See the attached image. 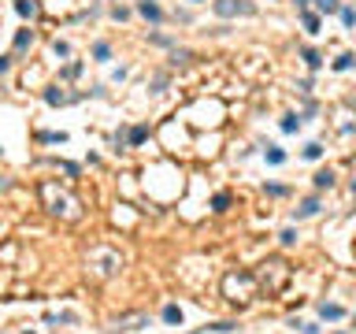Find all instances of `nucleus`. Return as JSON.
<instances>
[{"label": "nucleus", "mask_w": 356, "mask_h": 334, "mask_svg": "<svg viewBox=\"0 0 356 334\" xmlns=\"http://www.w3.org/2000/svg\"><path fill=\"white\" fill-rule=\"evenodd\" d=\"M253 278H256V290L279 293V290H286V282H289V264L282 256H271L253 271Z\"/></svg>", "instance_id": "1"}, {"label": "nucleus", "mask_w": 356, "mask_h": 334, "mask_svg": "<svg viewBox=\"0 0 356 334\" xmlns=\"http://www.w3.org/2000/svg\"><path fill=\"white\" fill-rule=\"evenodd\" d=\"M223 293H227L234 305H249V301L256 297V278H253V271H230V275L223 278Z\"/></svg>", "instance_id": "2"}, {"label": "nucleus", "mask_w": 356, "mask_h": 334, "mask_svg": "<svg viewBox=\"0 0 356 334\" xmlns=\"http://www.w3.org/2000/svg\"><path fill=\"white\" fill-rule=\"evenodd\" d=\"M219 19H234V15H256V4L253 0H215L212 4Z\"/></svg>", "instance_id": "3"}, {"label": "nucleus", "mask_w": 356, "mask_h": 334, "mask_svg": "<svg viewBox=\"0 0 356 334\" xmlns=\"http://www.w3.org/2000/svg\"><path fill=\"white\" fill-rule=\"evenodd\" d=\"M45 200H49V212H52V216H63V219H78V216H82L75 200H71V197H63V193H59V197H52V190H49V186H45Z\"/></svg>", "instance_id": "4"}, {"label": "nucleus", "mask_w": 356, "mask_h": 334, "mask_svg": "<svg viewBox=\"0 0 356 334\" xmlns=\"http://www.w3.org/2000/svg\"><path fill=\"white\" fill-rule=\"evenodd\" d=\"M145 323H149L145 316H127V319H115V323H111L108 331H115V334H119V331H141Z\"/></svg>", "instance_id": "5"}, {"label": "nucleus", "mask_w": 356, "mask_h": 334, "mask_svg": "<svg viewBox=\"0 0 356 334\" xmlns=\"http://www.w3.org/2000/svg\"><path fill=\"white\" fill-rule=\"evenodd\" d=\"M137 11H141L149 23H160V19H163V11H160V4H156V0H141V4H137Z\"/></svg>", "instance_id": "6"}, {"label": "nucleus", "mask_w": 356, "mask_h": 334, "mask_svg": "<svg viewBox=\"0 0 356 334\" xmlns=\"http://www.w3.org/2000/svg\"><path fill=\"white\" fill-rule=\"evenodd\" d=\"M319 316L334 323V319H341V316H345V308H341V305H327V301H323V305H319Z\"/></svg>", "instance_id": "7"}, {"label": "nucleus", "mask_w": 356, "mask_h": 334, "mask_svg": "<svg viewBox=\"0 0 356 334\" xmlns=\"http://www.w3.org/2000/svg\"><path fill=\"white\" fill-rule=\"evenodd\" d=\"M331 186H334V171H331V167L315 171V190H331Z\"/></svg>", "instance_id": "8"}, {"label": "nucleus", "mask_w": 356, "mask_h": 334, "mask_svg": "<svg viewBox=\"0 0 356 334\" xmlns=\"http://www.w3.org/2000/svg\"><path fill=\"white\" fill-rule=\"evenodd\" d=\"M315 212H319V200H315V197H308L305 204H301V208L293 212V216H297V219H305V216H315Z\"/></svg>", "instance_id": "9"}, {"label": "nucleus", "mask_w": 356, "mask_h": 334, "mask_svg": "<svg viewBox=\"0 0 356 334\" xmlns=\"http://www.w3.org/2000/svg\"><path fill=\"white\" fill-rule=\"evenodd\" d=\"M301 23H305L308 33H319V15L315 11H301Z\"/></svg>", "instance_id": "10"}, {"label": "nucleus", "mask_w": 356, "mask_h": 334, "mask_svg": "<svg viewBox=\"0 0 356 334\" xmlns=\"http://www.w3.org/2000/svg\"><path fill=\"white\" fill-rule=\"evenodd\" d=\"M301 126H305V119H301V115H286V119H282V130H286V134H297Z\"/></svg>", "instance_id": "11"}, {"label": "nucleus", "mask_w": 356, "mask_h": 334, "mask_svg": "<svg viewBox=\"0 0 356 334\" xmlns=\"http://www.w3.org/2000/svg\"><path fill=\"white\" fill-rule=\"evenodd\" d=\"M15 11H19V15H30V19H34V15H37V4H34V0H15Z\"/></svg>", "instance_id": "12"}, {"label": "nucleus", "mask_w": 356, "mask_h": 334, "mask_svg": "<svg viewBox=\"0 0 356 334\" xmlns=\"http://www.w3.org/2000/svg\"><path fill=\"white\" fill-rule=\"evenodd\" d=\"M353 63H356V56H353V52H345V56L334 59V71H353Z\"/></svg>", "instance_id": "13"}, {"label": "nucleus", "mask_w": 356, "mask_h": 334, "mask_svg": "<svg viewBox=\"0 0 356 334\" xmlns=\"http://www.w3.org/2000/svg\"><path fill=\"white\" fill-rule=\"evenodd\" d=\"M315 8H319V15H334L341 4H338V0H315Z\"/></svg>", "instance_id": "14"}, {"label": "nucleus", "mask_w": 356, "mask_h": 334, "mask_svg": "<svg viewBox=\"0 0 356 334\" xmlns=\"http://www.w3.org/2000/svg\"><path fill=\"white\" fill-rule=\"evenodd\" d=\"M301 59H305V63L312 67V71H315V67L323 63V59H319V52H315V49H301Z\"/></svg>", "instance_id": "15"}, {"label": "nucleus", "mask_w": 356, "mask_h": 334, "mask_svg": "<svg viewBox=\"0 0 356 334\" xmlns=\"http://www.w3.org/2000/svg\"><path fill=\"white\" fill-rule=\"evenodd\" d=\"M163 319H167V323H182V308H178V305H167V308H163Z\"/></svg>", "instance_id": "16"}, {"label": "nucleus", "mask_w": 356, "mask_h": 334, "mask_svg": "<svg viewBox=\"0 0 356 334\" xmlns=\"http://www.w3.org/2000/svg\"><path fill=\"white\" fill-rule=\"evenodd\" d=\"M319 156H323V145L319 141H308L305 145V160H319Z\"/></svg>", "instance_id": "17"}, {"label": "nucleus", "mask_w": 356, "mask_h": 334, "mask_svg": "<svg viewBox=\"0 0 356 334\" xmlns=\"http://www.w3.org/2000/svg\"><path fill=\"white\" fill-rule=\"evenodd\" d=\"M267 164H275V167H279V164H286V152L271 145V149H267Z\"/></svg>", "instance_id": "18"}, {"label": "nucleus", "mask_w": 356, "mask_h": 334, "mask_svg": "<svg viewBox=\"0 0 356 334\" xmlns=\"http://www.w3.org/2000/svg\"><path fill=\"white\" fill-rule=\"evenodd\" d=\"M30 41H34V33H30V30H19L15 33V49H26Z\"/></svg>", "instance_id": "19"}, {"label": "nucleus", "mask_w": 356, "mask_h": 334, "mask_svg": "<svg viewBox=\"0 0 356 334\" xmlns=\"http://www.w3.org/2000/svg\"><path fill=\"white\" fill-rule=\"evenodd\" d=\"M45 100H49V104H67V93H56V89H49V93H45Z\"/></svg>", "instance_id": "20"}, {"label": "nucleus", "mask_w": 356, "mask_h": 334, "mask_svg": "<svg viewBox=\"0 0 356 334\" xmlns=\"http://www.w3.org/2000/svg\"><path fill=\"white\" fill-rule=\"evenodd\" d=\"M338 15H341V23H345V26H356V11L353 8H338Z\"/></svg>", "instance_id": "21"}, {"label": "nucleus", "mask_w": 356, "mask_h": 334, "mask_svg": "<svg viewBox=\"0 0 356 334\" xmlns=\"http://www.w3.org/2000/svg\"><path fill=\"white\" fill-rule=\"evenodd\" d=\"M145 138H149V130H145V126H134V130H130V141H134V145H141Z\"/></svg>", "instance_id": "22"}, {"label": "nucleus", "mask_w": 356, "mask_h": 334, "mask_svg": "<svg viewBox=\"0 0 356 334\" xmlns=\"http://www.w3.org/2000/svg\"><path fill=\"white\" fill-rule=\"evenodd\" d=\"M212 204H215V212H227V208H230V197H227V193H215Z\"/></svg>", "instance_id": "23"}, {"label": "nucleus", "mask_w": 356, "mask_h": 334, "mask_svg": "<svg viewBox=\"0 0 356 334\" xmlns=\"http://www.w3.org/2000/svg\"><path fill=\"white\" fill-rule=\"evenodd\" d=\"M93 56H97V59H108V56H111V49H108L104 41H97V45H93Z\"/></svg>", "instance_id": "24"}, {"label": "nucleus", "mask_w": 356, "mask_h": 334, "mask_svg": "<svg viewBox=\"0 0 356 334\" xmlns=\"http://www.w3.org/2000/svg\"><path fill=\"white\" fill-rule=\"evenodd\" d=\"M193 59V52H186V49H175V63H189Z\"/></svg>", "instance_id": "25"}, {"label": "nucleus", "mask_w": 356, "mask_h": 334, "mask_svg": "<svg viewBox=\"0 0 356 334\" xmlns=\"http://www.w3.org/2000/svg\"><path fill=\"white\" fill-rule=\"evenodd\" d=\"M279 238H282V245H293V242H297V230H293V226H289V230H282Z\"/></svg>", "instance_id": "26"}, {"label": "nucleus", "mask_w": 356, "mask_h": 334, "mask_svg": "<svg viewBox=\"0 0 356 334\" xmlns=\"http://www.w3.org/2000/svg\"><path fill=\"white\" fill-rule=\"evenodd\" d=\"M56 56H71V45L67 41H56Z\"/></svg>", "instance_id": "27"}, {"label": "nucleus", "mask_w": 356, "mask_h": 334, "mask_svg": "<svg viewBox=\"0 0 356 334\" xmlns=\"http://www.w3.org/2000/svg\"><path fill=\"white\" fill-rule=\"evenodd\" d=\"M301 334H319V327L315 323H301Z\"/></svg>", "instance_id": "28"}, {"label": "nucleus", "mask_w": 356, "mask_h": 334, "mask_svg": "<svg viewBox=\"0 0 356 334\" xmlns=\"http://www.w3.org/2000/svg\"><path fill=\"white\" fill-rule=\"evenodd\" d=\"M8 63H11L8 56H0V75H4V71H8Z\"/></svg>", "instance_id": "29"}, {"label": "nucleus", "mask_w": 356, "mask_h": 334, "mask_svg": "<svg viewBox=\"0 0 356 334\" xmlns=\"http://www.w3.org/2000/svg\"><path fill=\"white\" fill-rule=\"evenodd\" d=\"M293 4H297V8H305V4H308V0H293Z\"/></svg>", "instance_id": "30"}, {"label": "nucleus", "mask_w": 356, "mask_h": 334, "mask_svg": "<svg viewBox=\"0 0 356 334\" xmlns=\"http://www.w3.org/2000/svg\"><path fill=\"white\" fill-rule=\"evenodd\" d=\"M193 4H201V0H193Z\"/></svg>", "instance_id": "31"}, {"label": "nucleus", "mask_w": 356, "mask_h": 334, "mask_svg": "<svg viewBox=\"0 0 356 334\" xmlns=\"http://www.w3.org/2000/svg\"><path fill=\"white\" fill-rule=\"evenodd\" d=\"M26 334H30V331H26Z\"/></svg>", "instance_id": "32"}]
</instances>
